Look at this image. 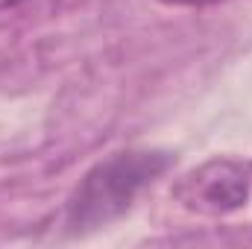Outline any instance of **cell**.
<instances>
[{"mask_svg":"<svg viewBox=\"0 0 252 249\" xmlns=\"http://www.w3.org/2000/svg\"><path fill=\"white\" fill-rule=\"evenodd\" d=\"M15 3H21V0H0V9H6V6H15Z\"/></svg>","mask_w":252,"mask_h":249,"instance_id":"277c9868","label":"cell"},{"mask_svg":"<svg viewBox=\"0 0 252 249\" xmlns=\"http://www.w3.org/2000/svg\"><path fill=\"white\" fill-rule=\"evenodd\" d=\"M170 164L173 156L164 150H121L97 161L67 199V229L73 235H85L109 226L126 214L135 196L153 185Z\"/></svg>","mask_w":252,"mask_h":249,"instance_id":"6da1fadb","label":"cell"},{"mask_svg":"<svg viewBox=\"0 0 252 249\" xmlns=\"http://www.w3.org/2000/svg\"><path fill=\"white\" fill-rule=\"evenodd\" d=\"M182 202L193 211L205 214H229L247 205L250 199V179L241 167L229 161H214L196 173H190L188 182L179 187Z\"/></svg>","mask_w":252,"mask_h":249,"instance_id":"7a4b0ae2","label":"cell"},{"mask_svg":"<svg viewBox=\"0 0 252 249\" xmlns=\"http://www.w3.org/2000/svg\"><path fill=\"white\" fill-rule=\"evenodd\" d=\"M167 6H211V3H223V0H158Z\"/></svg>","mask_w":252,"mask_h":249,"instance_id":"3957f363","label":"cell"}]
</instances>
